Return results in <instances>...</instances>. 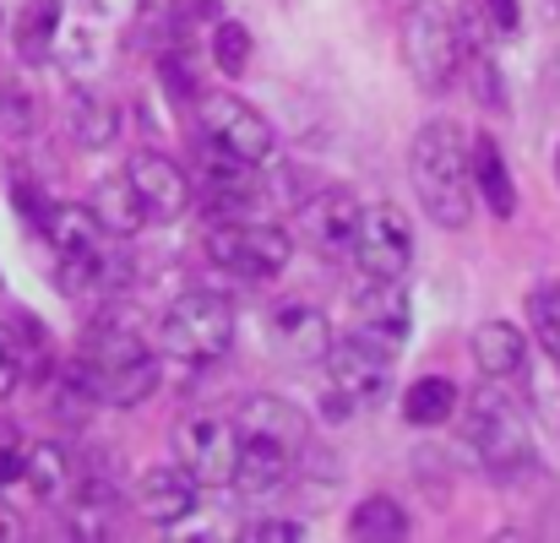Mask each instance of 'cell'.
<instances>
[{
	"label": "cell",
	"mask_w": 560,
	"mask_h": 543,
	"mask_svg": "<svg viewBox=\"0 0 560 543\" xmlns=\"http://www.w3.org/2000/svg\"><path fill=\"white\" fill-rule=\"evenodd\" d=\"M397 55H402L408 76H413L424 93H446V87L457 82V71H463L452 5H441V0H413V5L397 16Z\"/></svg>",
	"instance_id": "obj_5"
},
{
	"label": "cell",
	"mask_w": 560,
	"mask_h": 543,
	"mask_svg": "<svg viewBox=\"0 0 560 543\" xmlns=\"http://www.w3.org/2000/svg\"><path fill=\"white\" fill-rule=\"evenodd\" d=\"M349 533H354V539L397 543V539H408V511H402L392 495H365V500L349 511Z\"/></svg>",
	"instance_id": "obj_26"
},
{
	"label": "cell",
	"mask_w": 560,
	"mask_h": 543,
	"mask_svg": "<svg viewBox=\"0 0 560 543\" xmlns=\"http://www.w3.org/2000/svg\"><path fill=\"white\" fill-rule=\"evenodd\" d=\"M201 137L207 147L218 153H234L245 164H267L278 153V131L261 109H250L245 98L234 93H218V98H201Z\"/></svg>",
	"instance_id": "obj_10"
},
{
	"label": "cell",
	"mask_w": 560,
	"mask_h": 543,
	"mask_svg": "<svg viewBox=\"0 0 560 543\" xmlns=\"http://www.w3.org/2000/svg\"><path fill=\"white\" fill-rule=\"evenodd\" d=\"M408 180L419 190V206L430 223L463 234L474 217V180H468V137L457 120H424L408 147Z\"/></svg>",
	"instance_id": "obj_1"
},
{
	"label": "cell",
	"mask_w": 560,
	"mask_h": 543,
	"mask_svg": "<svg viewBox=\"0 0 560 543\" xmlns=\"http://www.w3.org/2000/svg\"><path fill=\"white\" fill-rule=\"evenodd\" d=\"M159 343H164L170 359L180 364H201V369L218 364L229 354V343H234V305L223 294H212V288H190L164 310Z\"/></svg>",
	"instance_id": "obj_6"
},
{
	"label": "cell",
	"mask_w": 560,
	"mask_h": 543,
	"mask_svg": "<svg viewBox=\"0 0 560 543\" xmlns=\"http://www.w3.org/2000/svg\"><path fill=\"white\" fill-rule=\"evenodd\" d=\"M82 369L93 375V386H98V397L109 408H137V402H148L159 391V354L126 321H98L88 332Z\"/></svg>",
	"instance_id": "obj_3"
},
{
	"label": "cell",
	"mask_w": 560,
	"mask_h": 543,
	"mask_svg": "<svg viewBox=\"0 0 560 543\" xmlns=\"http://www.w3.org/2000/svg\"><path fill=\"white\" fill-rule=\"evenodd\" d=\"M196 500H201V484L190 479L180 462H159L137 484V506H142V517L153 528H180L190 511H196Z\"/></svg>",
	"instance_id": "obj_16"
},
{
	"label": "cell",
	"mask_w": 560,
	"mask_h": 543,
	"mask_svg": "<svg viewBox=\"0 0 560 543\" xmlns=\"http://www.w3.org/2000/svg\"><path fill=\"white\" fill-rule=\"evenodd\" d=\"M354 228H360V201H354V190L322 185L316 196L300 201V234H305L311 250H322V256H349Z\"/></svg>",
	"instance_id": "obj_14"
},
{
	"label": "cell",
	"mask_w": 560,
	"mask_h": 543,
	"mask_svg": "<svg viewBox=\"0 0 560 543\" xmlns=\"http://www.w3.org/2000/svg\"><path fill=\"white\" fill-rule=\"evenodd\" d=\"M468 180H474V196L506 223L517 212V185H512V169H506V153L495 137H474L468 142Z\"/></svg>",
	"instance_id": "obj_18"
},
{
	"label": "cell",
	"mask_w": 560,
	"mask_h": 543,
	"mask_svg": "<svg viewBox=\"0 0 560 543\" xmlns=\"http://www.w3.org/2000/svg\"><path fill=\"white\" fill-rule=\"evenodd\" d=\"M474 364L485 369V380H523L528 332L517 321H479L474 327Z\"/></svg>",
	"instance_id": "obj_17"
},
{
	"label": "cell",
	"mask_w": 560,
	"mask_h": 543,
	"mask_svg": "<svg viewBox=\"0 0 560 543\" xmlns=\"http://www.w3.org/2000/svg\"><path fill=\"white\" fill-rule=\"evenodd\" d=\"M71 451H60L55 440H38V446H22V484L44 500V506H66L71 500Z\"/></svg>",
	"instance_id": "obj_21"
},
{
	"label": "cell",
	"mask_w": 560,
	"mask_h": 543,
	"mask_svg": "<svg viewBox=\"0 0 560 543\" xmlns=\"http://www.w3.org/2000/svg\"><path fill=\"white\" fill-rule=\"evenodd\" d=\"M5 539H22V522H16V511H5V506H0V543Z\"/></svg>",
	"instance_id": "obj_34"
},
{
	"label": "cell",
	"mask_w": 560,
	"mask_h": 543,
	"mask_svg": "<svg viewBox=\"0 0 560 543\" xmlns=\"http://www.w3.org/2000/svg\"><path fill=\"white\" fill-rule=\"evenodd\" d=\"M457 408H463V446L490 479H517L523 468H534V429L506 380H485Z\"/></svg>",
	"instance_id": "obj_2"
},
{
	"label": "cell",
	"mask_w": 560,
	"mask_h": 543,
	"mask_svg": "<svg viewBox=\"0 0 560 543\" xmlns=\"http://www.w3.org/2000/svg\"><path fill=\"white\" fill-rule=\"evenodd\" d=\"M126 180H131V190H137V201H142L148 223H180V217L190 212V201H196V196H190L186 169H180L175 158L153 153V147L131 153Z\"/></svg>",
	"instance_id": "obj_12"
},
{
	"label": "cell",
	"mask_w": 560,
	"mask_h": 543,
	"mask_svg": "<svg viewBox=\"0 0 560 543\" xmlns=\"http://www.w3.org/2000/svg\"><path fill=\"white\" fill-rule=\"evenodd\" d=\"M104 397H98V386H93V375L82 369V359L66 364L60 375H55V391H49V408H55V418L60 424H82L93 408H98Z\"/></svg>",
	"instance_id": "obj_25"
},
{
	"label": "cell",
	"mask_w": 560,
	"mask_h": 543,
	"mask_svg": "<svg viewBox=\"0 0 560 543\" xmlns=\"http://www.w3.org/2000/svg\"><path fill=\"white\" fill-rule=\"evenodd\" d=\"M0 126H5L11 137H22V131L33 126V93H27L16 76L0 82Z\"/></svg>",
	"instance_id": "obj_29"
},
{
	"label": "cell",
	"mask_w": 560,
	"mask_h": 543,
	"mask_svg": "<svg viewBox=\"0 0 560 543\" xmlns=\"http://www.w3.org/2000/svg\"><path fill=\"white\" fill-rule=\"evenodd\" d=\"M250 539L256 543H294V539H305V528L289 522V517H272V522H250Z\"/></svg>",
	"instance_id": "obj_31"
},
{
	"label": "cell",
	"mask_w": 560,
	"mask_h": 543,
	"mask_svg": "<svg viewBox=\"0 0 560 543\" xmlns=\"http://www.w3.org/2000/svg\"><path fill=\"white\" fill-rule=\"evenodd\" d=\"M22 484V446H0V489Z\"/></svg>",
	"instance_id": "obj_33"
},
{
	"label": "cell",
	"mask_w": 560,
	"mask_h": 543,
	"mask_svg": "<svg viewBox=\"0 0 560 543\" xmlns=\"http://www.w3.org/2000/svg\"><path fill=\"white\" fill-rule=\"evenodd\" d=\"M354 305H360V332H371L375 343L397 349L408 338V288H402V278L397 283H365L360 278Z\"/></svg>",
	"instance_id": "obj_19"
},
{
	"label": "cell",
	"mask_w": 560,
	"mask_h": 543,
	"mask_svg": "<svg viewBox=\"0 0 560 543\" xmlns=\"http://www.w3.org/2000/svg\"><path fill=\"white\" fill-rule=\"evenodd\" d=\"M234 429L240 440H261V446H278L289 451L294 462L311 451V418L305 408H294L289 397H272V391H250L234 413Z\"/></svg>",
	"instance_id": "obj_11"
},
{
	"label": "cell",
	"mask_w": 560,
	"mask_h": 543,
	"mask_svg": "<svg viewBox=\"0 0 560 543\" xmlns=\"http://www.w3.org/2000/svg\"><path fill=\"white\" fill-rule=\"evenodd\" d=\"M66 126H71V137H77L82 153H104V147H115V137H120V104L104 98V93H93V87H71V98H66Z\"/></svg>",
	"instance_id": "obj_20"
},
{
	"label": "cell",
	"mask_w": 560,
	"mask_h": 543,
	"mask_svg": "<svg viewBox=\"0 0 560 543\" xmlns=\"http://www.w3.org/2000/svg\"><path fill=\"white\" fill-rule=\"evenodd\" d=\"M354 267L365 283H397L408 278L413 267V223L402 206L392 201H375V206H360V228H354V245H349Z\"/></svg>",
	"instance_id": "obj_8"
},
{
	"label": "cell",
	"mask_w": 560,
	"mask_h": 543,
	"mask_svg": "<svg viewBox=\"0 0 560 543\" xmlns=\"http://www.w3.org/2000/svg\"><path fill=\"white\" fill-rule=\"evenodd\" d=\"M207 261L229 278H250V283H267L289 267L294 256V234L278 228V223H256V217H223L212 234H207Z\"/></svg>",
	"instance_id": "obj_7"
},
{
	"label": "cell",
	"mask_w": 560,
	"mask_h": 543,
	"mask_svg": "<svg viewBox=\"0 0 560 543\" xmlns=\"http://www.w3.org/2000/svg\"><path fill=\"white\" fill-rule=\"evenodd\" d=\"M457 402H463V391H457L446 375H419V380L402 391V418L419 424V429H435V424H446V418L457 413Z\"/></svg>",
	"instance_id": "obj_24"
},
{
	"label": "cell",
	"mask_w": 560,
	"mask_h": 543,
	"mask_svg": "<svg viewBox=\"0 0 560 543\" xmlns=\"http://www.w3.org/2000/svg\"><path fill=\"white\" fill-rule=\"evenodd\" d=\"M485 5H490V27H495V33H506V38H512V33L523 27V11H517V0H485Z\"/></svg>",
	"instance_id": "obj_32"
},
{
	"label": "cell",
	"mask_w": 560,
	"mask_h": 543,
	"mask_svg": "<svg viewBox=\"0 0 560 543\" xmlns=\"http://www.w3.org/2000/svg\"><path fill=\"white\" fill-rule=\"evenodd\" d=\"M528 332L560 369V288H534L528 294Z\"/></svg>",
	"instance_id": "obj_27"
},
{
	"label": "cell",
	"mask_w": 560,
	"mask_h": 543,
	"mask_svg": "<svg viewBox=\"0 0 560 543\" xmlns=\"http://www.w3.org/2000/svg\"><path fill=\"white\" fill-rule=\"evenodd\" d=\"M190 196H201V206H212L218 217H250V206L261 201L256 164H245V158H234V153L207 147L201 175H196V185H190Z\"/></svg>",
	"instance_id": "obj_13"
},
{
	"label": "cell",
	"mask_w": 560,
	"mask_h": 543,
	"mask_svg": "<svg viewBox=\"0 0 560 543\" xmlns=\"http://www.w3.org/2000/svg\"><path fill=\"white\" fill-rule=\"evenodd\" d=\"M267 338H272V349L289 364L316 369V364L327 359V349H332V321H327V310H316V305H305V299H289V305L272 310Z\"/></svg>",
	"instance_id": "obj_15"
},
{
	"label": "cell",
	"mask_w": 560,
	"mask_h": 543,
	"mask_svg": "<svg viewBox=\"0 0 560 543\" xmlns=\"http://www.w3.org/2000/svg\"><path fill=\"white\" fill-rule=\"evenodd\" d=\"M322 369H327L322 413L343 424V418H354V413L386 402L392 369H397V364H392V349H386V343H375L371 332H354V338H332Z\"/></svg>",
	"instance_id": "obj_4"
},
{
	"label": "cell",
	"mask_w": 560,
	"mask_h": 543,
	"mask_svg": "<svg viewBox=\"0 0 560 543\" xmlns=\"http://www.w3.org/2000/svg\"><path fill=\"white\" fill-rule=\"evenodd\" d=\"M93 217H98V228H104V234H115V239H131V234H142V228H148V212H142V201H137V190H131L126 175L98 180Z\"/></svg>",
	"instance_id": "obj_22"
},
{
	"label": "cell",
	"mask_w": 560,
	"mask_h": 543,
	"mask_svg": "<svg viewBox=\"0 0 560 543\" xmlns=\"http://www.w3.org/2000/svg\"><path fill=\"white\" fill-rule=\"evenodd\" d=\"M11 22H16V0H0V33H5Z\"/></svg>",
	"instance_id": "obj_35"
},
{
	"label": "cell",
	"mask_w": 560,
	"mask_h": 543,
	"mask_svg": "<svg viewBox=\"0 0 560 543\" xmlns=\"http://www.w3.org/2000/svg\"><path fill=\"white\" fill-rule=\"evenodd\" d=\"M212 60H218L223 76H240L250 66V33L240 22H218L212 27Z\"/></svg>",
	"instance_id": "obj_28"
},
{
	"label": "cell",
	"mask_w": 560,
	"mask_h": 543,
	"mask_svg": "<svg viewBox=\"0 0 560 543\" xmlns=\"http://www.w3.org/2000/svg\"><path fill=\"white\" fill-rule=\"evenodd\" d=\"M22 375H27V359H22V343H16V332H5L0 327V402L22 386Z\"/></svg>",
	"instance_id": "obj_30"
},
{
	"label": "cell",
	"mask_w": 560,
	"mask_h": 543,
	"mask_svg": "<svg viewBox=\"0 0 560 543\" xmlns=\"http://www.w3.org/2000/svg\"><path fill=\"white\" fill-rule=\"evenodd\" d=\"M60 22H66V5H60V0H38V5L16 11V55H22L27 66H44V60H55Z\"/></svg>",
	"instance_id": "obj_23"
},
{
	"label": "cell",
	"mask_w": 560,
	"mask_h": 543,
	"mask_svg": "<svg viewBox=\"0 0 560 543\" xmlns=\"http://www.w3.org/2000/svg\"><path fill=\"white\" fill-rule=\"evenodd\" d=\"M175 462L201 489H229L240 473V429L223 413H186L175 424Z\"/></svg>",
	"instance_id": "obj_9"
}]
</instances>
